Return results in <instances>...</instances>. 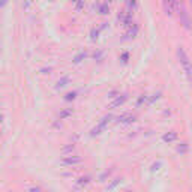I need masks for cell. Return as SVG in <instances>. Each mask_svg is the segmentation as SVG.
Listing matches in <instances>:
<instances>
[{
  "instance_id": "cell-13",
  "label": "cell",
  "mask_w": 192,
  "mask_h": 192,
  "mask_svg": "<svg viewBox=\"0 0 192 192\" xmlns=\"http://www.w3.org/2000/svg\"><path fill=\"white\" fill-rule=\"evenodd\" d=\"M119 183H120V179H116V180H114L113 183L108 186V191H113V189L116 188V186H117V185H119Z\"/></svg>"
},
{
  "instance_id": "cell-8",
  "label": "cell",
  "mask_w": 192,
  "mask_h": 192,
  "mask_svg": "<svg viewBox=\"0 0 192 192\" xmlns=\"http://www.w3.org/2000/svg\"><path fill=\"white\" fill-rule=\"evenodd\" d=\"M162 140H164L165 143H173L174 140H177V132H174V131H170V132H167L165 135L162 137Z\"/></svg>"
},
{
  "instance_id": "cell-5",
  "label": "cell",
  "mask_w": 192,
  "mask_h": 192,
  "mask_svg": "<svg viewBox=\"0 0 192 192\" xmlns=\"http://www.w3.org/2000/svg\"><path fill=\"white\" fill-rule=\"evenodd\" d=\"M81 162V158L80 156H65L62 159V164L63 165H77Z\"/></svg>"
},
{
  "instance_id": "cell-9",
  "label": "cell",
  "mask_w": 192,
  "mask_h": 192,
  "mask_svg": "<svg viewBox=\"0 0 192 192\" xmlns=\"http://www.w3.org/2000/svg\"><path fill=\"white\" fill-rule=\"evenodd\" d=\"M68 81H69V78H68V77H65L63 80H60V81L57 83V86H56V87H57V89H62V87H65Z\"/></svg>"
},
{
  "instance_id": "cell-12",
  "label": "cell",
  "mask_w": 192,
  "mask_h": 192,
  "mask_svg": "<svg viewBox=\"0 0 192 192\" xmlns=\"http://www.w3.org/2000/svg\"><path fill=\"white\" fill-rule=\"evenodd\" d=\"M159 98H161V93H156V95H153L149 101H147V104H152V102H155V101H158Z\"/></svg>"
},
{
  "instance_id": "cell-1",
  "label": "cell",
  "mask_w": 192,
  "mask_h": 192,
  "mask_svg": "<svg viewBox=\"0 0 192 192\" xmlns=\"http://www.w3.org/2000/svg\"><path fill=\"white\" fill-rule=\"evenodd\" d=\"M177 59H179L182 68H183V71H185V74H186V77H188V80H189V83L192 86V60L189 59V56L186 54V51L182 47L177 48Z\"/></svg>"
},
{
  "instance_id": "cell-3",
  "label": "cell",
  "mask_w": 192,
  "mask_h": 192,
  "mask_svg": "<svg viewBox=\"0 0 192 192\" xmlns=\"http://www.w3.org/2000/svg\"><path fill=\"white\" fill-rule=\"evenodd\" d=\"M110 120H111V116H105V117H102L101 122L96 125L93 129L90 131V135L92 137H96V135H101L102 132L105 131V128H107V125L110 123Z\"/></svg>"
},
{
  "instance_id": "cell-4",
  "label": "cell",
  "mask_w": 192,
  "mask_h": 192,
  "mask_svg": "<svg viewBox=\"0 0 192 192\" xmlns=\"http://www.w3.org/2000/svg\"><path fill=\"white\" fill-rule=\"evenodd\" d=\"M128 101V95L126 93H123V95H120V96H117L116 99H114L110 105H108V108H111V110H114V108H117V107H120V105H123L125 102Z\"/></svg>"
},
{
  "instance_id": "cell-16",
  "label": "cell",
  "mask_w": 192,
  "mask_h": 192,
  "mask_svg": "<svg viewBox=\"0 0 192 192\" xmlns=\"http://www.w3.org/2000/svg\"><path fill=\"white\" fill-rule=\"evenodd\" d=\"M89 183V177H83V179H80V185H87Z\"/></svg>"
},
{
  "instance_id": "cell-15",
  "label": "cell",
  "mask_w": 192,
  "mask_h": 192,
  "mask_svg": "<svg viewBox=\"0 0 192 192\" xmlns=\"http://www.w3.org/2000/svg\"><path fill=\"white\" fill-rule=\"evenodd\" d=\"M86 56H87L86 53H81V54H78V56H77L75 59H74V62H75V63H78V62H81V59H84Z\"/></svg>"
},
{
  "instance_id": "cell-17",
  "label": "cell",
  "mask_w": 192,
  "mask_h": 192,
  "mask_svg": "<svg viewBox=\"0 0 192 192\" xmlns=\"http://www.w3.org/2000/svg\"><path fill=\"white\" fill-rule=\"evenodd\" d=\"M159 167H161V164H155V165L152 167V171H156V170H159Z\"/></svg>"
},
{
  "instance_id": "cell-11",
  "label": "cell",
  "mask_w": 192,
  "mask_h": 192,
  "mask_svg": "<svg viewBox=\"0 0 192 192\" xmlns=\"http://www.w3.org/2000/svg\"><path fill=\"white\" fill-rule=\"evenodd\" d=\"M71 114H72L71 110H63V111L60 113V116H59V119H60V120H63L65 117H68V116H71Z\"/></svg>"
},
{
  "instance_id": "cell-2",
  "label": "cell",
  "mask_w": 192,
  "mask_h": 192,
  "mask_svg": "<svg viewBox=\"0 0 192 192\" xmlns=\"http://www.w3.org/2000/svg\"><path fill=\"white\" fill-rule=\"evenodd\" d=\"M174 9H176V12H177V17H179V20H180V24H183V27H185L186 30H191L192 23H191V18H189V14H188L186 8H185V5L182 3L180 0H176V3H174Z\"/></svg>"
},
{
  "instance_id": "cell-14",
  "label": "cell",
  "mask_w": 192,
  "mask_h": 192,
  "mask_svg": "<svg viewBox=\"0 0 192 192\" xmlns=\"http://www.w3.org/2000/svg\"><path fill=\"white\" fill-rule=\"evenodd\" d=\"M75 95H77L75 92H72V93H68V95L65 96V99H66V101H72V99H75Z\"/></svg>"
},
{
  "instance_id": "cell-19",
  "label": "cell",
  "mask_w": 192,
  "mask_h": 192,
  "mask_svg": "<svg viewBox=\"0 0 192 192\" xmlns=\"http://www.w3.org/2000/svg\"><path fill=\"white\" fill-rule=\"evenodd\" d=\"M189 3H191V6H192V0H189Z\"/></svg>"
},
{
  "instance_id": "cell-10",
  "label": "cell",
  "mask_w": 192,
  "mask_h": 192,
  "mask_svg": "<svg viewBox=\"0 0 192 192\" xmlns=\"http://www.w3.org/2000/svg\"><path fill=\"white\" fill-rule=\"evenodd\" d=\"M177 152H179V153H186V152H188V144H186V143H182L180 146L177 147Z\"/></svg>"
},
{
  "instance_id": "cell-18",
  "label": "cell",
  "mask_w": 192,
  "mask_h": 192,
  "mask_svg": "<svg viewBox=\"0 0 192 192\" xmlns=\"http://www.w3.org/2000/svg\"><path fill=\"white\" fill-rule=\"evenodd\" d=\"M5 5H6V0H2V5H0V6H2V8H3V6H5Z\"/></svg>"
},
{
  "instance_id": "cell-6",
  "label": "cell",
  "mask_w": 192,
  "mask_h": 192,
  "mask_svg": "<svg viewBox=\"0 0 192 192\" xmlns=\"http://www.w3.org/2000/svg\"><path fill=\"white\" fill-rule=\"evenodd\" d=\"M174 3L176 0H162V5H164V11L167 15H171L174 11Z\"/></svg>"
},
{
  "instance_id": "cell-20",
  "label": "cell",
  "mask_w": 192,
  "mask_h": 192,
  "mask_svg": "<svg viewBox=\"0 0 192 192\" xmlns=\"http://www.w3.org/2000/svg\"><path fill=\"white\" fill-rule=\"evenodd\" d=\"M72 2H77V0H72Z\"/></svg>"
},
{
  "instance_id": "cell-7",
  "label": "cell",
  "mask_w": 192,
  "mask_h": 192,
  "mask_svg": "<svg viewBox=\"0 0 192 192\" xmlns=\"http://www.w3.org/2000/svg\"><path fill=\"white\" fill-rule=\"evenodd\" d=\"M134 119H135V117H134L132 114L128 113V114H122V116H119V117H117V122H119V123H123V125H128V123H132Z\"/></svg>"
},
{
  "instance_id": "cell-21",
  "label": "cell",
  "mask_w": 192,
  "mask_h": 192,
  "mask_svg": "<svg viewBox=\"0 0 192 192\" xmlns=\"http://www.w3.org/2000/svg\"><path fill=\"white\" fill-rule=\"evenodd\" d=\"M191 192H192V189H191Z\"/></svg>"
}]
</instances>
